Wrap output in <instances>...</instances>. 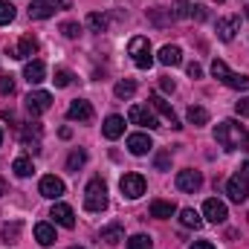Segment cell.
<instances>
[{
  "label": "cell",
  "instance_id": "1",
  "mask_svg": "<svg viewBox=\"0 0 249 249\" xmlns=\"http://www.w3.org/2000/svg\"><path fill=\"white\" fill-rule=\"evenodd\" d=\"M214 142L226 151H249V130L235 119H226L214 127Z\"/></svg>",
  "mask_w": 249,
  "mask_h": 249
},
{
  "label": "cell",
  "instance_id": "2",
  "mask_svg": "<svg viewBox=\"0 0 249 249\" xmlns=\"http://www.w3.org/2000/svg\"><path fill=\"white\" fill-rule=\"evenodd\" d=\"M84 209L87 212H105L107 209V183L102 177H93L84 188Z\"/></svg>",
  "mask_w": 249,
  "mask_h": 249
},
{
  "label": "cell",
  "instance_id": "3",
  "mask_svg": "<svg viewBox=\"0 0 249 249\" xmlns=\"http://www.w3.org/2000/svg\"><path fill=\"white\" fill-rule=\"evenodd\" d=\"M212 75H214L217 81H223L226 87H232V90H249V75L232 72V70L226 67V61H220V58L212 61Z\"/></svg>",
  "mask_w": 249,
  "mask_h": 249
},
{
  "label": "cell",
  "instance_id": "4",
  "mask_svg": "<svg viewBox=\"0 0 249 249\" xmlns=\"http://www.w3.org/2000/svg\"><path fill=\"white\" fill-rule=\"evenodd\" d=\"M127 53H130V58H133V64H136L139 70H148V67L154 64L151 41H148L145 35H136V38H130V44H127Z\"/></svg>",
  "mask_w": 249,
  "mask_h": 249
},
{
  "label": "cell",
  "instance_id": "5",
  "mask_svg": "<svg viewBox=\"0 0 249 249\" xmlns=\"http://www.w3.org/2000/svg\"><path fill=\"white\" fill-rule=\"evenodd\" d=\"M119 188H122V197L139 200L145 194V177L142 174H124L122 180H119Z\"/></svg>",
  "mask_w": 249,
  "mask_h": 249
},
{
  "label": "cell",
  "instance_id": "6",
  "mask_svg": "<svg viewBox=\"0 0 249 249\" xmlns=\"http://www.w3.org/2000/svg\"><path fill=\"white\" fill-rule=\"evenodd\" d=\"M50 107H53V96H50L47 90H32V93L26 96V110H29L32 116L47 113Z\"/></svg>",
  "mask_w": 249,
  "mask_h": 249
},
{
  "label": "cell",
  "instance_id": "7",
  "mask_svg": "<svg viewBox=\"0 0 249 249\" xmlns=\"http://www.w3.org/2000/svg\"><path fill=\"white\" fill-rule=\"evenodd\" d=\"M226 194H229V200H232V203H247V197H249V180L244 177V174L229 177V183H226Z\"/></svg>",
  "mask_w": 249,
  "mask_h": 249
},
{
  "label": "cell",
  "instance_id": "8",
  "mask_svg": "<svg viewBox=\"0 0 249 249\" xmlns=\"http://www.w3.org/2000/svg\"><path fill=\"white\" fill-rule=\"evenodd\" d=\"M127 119H130L133 124H139V127H148V130L160 127L157 116H154V113H151V107H145V105H133V107L127 110Z\"/></svg>",
  "mask_w": 249,
  "mask_h": 249
},
{
  "label": "cell",
  "instance_id": "9",
  "mask_svg": "<svg viewBox=\"0 0 249 249\" xmlns=\"http://www.w3.org/2000/svg\"><path fill=\"white\" fill-rule=\"evenodd\" d=\"M203 217H206L209 223H223V220L229 217V212H226V203H220L217 197L206 200V203H203Z\"/></svg>",
  "mask_w": 249,
  "mask_h": 249
},
{
  "label": "cell",
  "instance_id": "10",
  "mask_svg": "<svg viewBox=\"0 0 249 249\" xmlns=\"http://www.w3.org/2000/svg\"><path fill=\"white\" fill-rule=\"evenodd\" d=\"M200 186H203V174H200V171H194V168L177 171V188H180V191H188V194H194V191H197Z\"/></svg>",
  "mask_w": 249,
  "mask_h": 249
},
{
  "label": "cell",
  "instance_id": "11",
  "mask_svg": "<svg viewBox=\"0 0 249 249\" xmlns=\"http://www.w3.org/2000/svg\"><path fill=\"white\" fill-rule=\"evenodd\" d=\"M151 107H154L160 116H165V122L171 124L174 130H180V127H183V124H180V119H177V113L171 110V105H168V102H165L160 93H154V96H151Z\"/></svg>",
  "mask_w": 249,
  "mask_h": 249
},
{
  "label": "cell",
  "instance_id": "12",
  "mask_svg": "<svg viewBox=\"0 0 249 249\" xmlns=\"http://www.w3.org/2000/svg\"><path fill=\"white\" fill-rule=\"evenodd\" d=\"M67 119H72V122H90V119H93V107H90V102L75 99V102L67 107Z\"/></svg>",
  "mask_w": 249,
  "mask_h": 249
},
{
  "label": "cell",
  "instance_id": "13",
  "mask_svg": "<svg viewBox=\"0 0 249 249\" xmlns=\"http://www.w3.org/2000/svg\"><path fill=\"white\" fill-rule=\"evenodd\" d=\"M151 148H154V142H151L148 133H130V136H127V151H130L133 157H145Z\"/></svg>",
  "mask_w": 249,
  "mask_h": 249
},
{
  "label": "cell",
  "instance_id": "14",
  "mask_svg": "<svg viewBox=\"0 0 249 249\" xmlns=\"http://www.w3.org/2000/svg\"><path fill=\"white\" fill-rule=\"evenodd\" d=\"M38 191L47 197V200H58L64 194V183L55 177V174H47V177H41V186H38Z\"/></svg>",
  "mask_w": 249,
  "mask_h": 249
},
{
  "label": "cell",
  "instance_id": "15",
  "mask_svg": "<svg viewBox=\"0 0 249 249\" xmlns=\"http://www.w3.org/2000/svg\"><path fill=\"white\" fill-rule=\"evenodd\" d=\"M50 217H53V220H55L58 226H64V229H72V226H75V212H72V209H70L67 203H55V206H53V214H50Z\"/></svg>",
  "mask_w": 249,
  "mask_h": 249
},
{
  "label": "cell",
  "instance_id": "16",
  "mask_svg": "<svg viewBox=\"0 0 249 249\" xmlns=\"http://www.w3.org/2000/svg\"><path fill=\"white\" fill-rule=\"evenodd\" d=\"M214 29H217V38H220V41H232L235 32L241 29V18H235V15H232V18H220Z\"/></svg>",
  "mask_w": 249,
  "mask_h": 249
},
{
  "label": "cell",
  "instance_id": "17",
  "mask_svg": "<svg viewBox=\"0 0 249 249\" xmlns=\"http://www.w3.org/2000/svg\"><path fill=\"white\" fill-rule=\"evenodd\" d=\"M44 75H47V67H44V61H38V58L26 61V67H23V78H26L29 84H41V81H44Z\"/></svg>",
  "mask_w": 249,
  "mask_h": 249
},
{
  "label": "cell",
  "instance_id": "18",
  "mask_svg": "<svg viewBox=\"0 0 249 249\" xmlns=\"http://www.w3.org/2000/svg\"><path fill=\"white\" fill-rule=\"evenodd\" d=\"M55 15V6L50 3V0H32L29 3V18L32 20H47V18H53Z\"/></svg>",
  "mask_w": 249,
  "mask_h": 249
},
{
  "label": "cell",
  "instance_id": "19",
  "mask_svg": "<svg viewBox=\"0 0 249 249\" xmlns=\"http://www.w3.org/2000/svg\"><path fill=\"white\" fill-rule=\"evenodd\" d=\"M157 61L165 64V67H180V64H183V53H180V47H174V44H165V47L160 50Z\"/></svg>",
  "mask_w": 249,
  "mask_h": 249
},
{
  "label": "cell",
  "instance_id": "20",
  "mask_svg": "<svg viewBox=\"0 0 249 249\" xmlns=\"http://www.w3.org/2000/svg\"><path fill=\"white\" fill-rule=\"evenodd\" d=\"M23 145H26L32 154H38V151H41V124H38V122L26 124V130H23Z\"/></svg>",
  "mask_w": 249,
  "mask_h": 249
},
{
  "label": "cell",
  "instance_id": "21",
  "mask_svg": "<svg viewBox=\"0 0 249 249\" xmlns=\"http://www.w3.org/2000/svg\"><path fill=\"white\" fill-rule=\"evenodd\" d=\"M102 133H105L107 139H119V136L124 133V119H122V116H116V113H113V116H107L105 124H102Z\"/></svg>",
  "mask_w": 249,
  "mask_h": 249
},
{
  "label": "cell",
  "instance_id": "22",
  "mask_svg": "<svg viewBox=\"0 0 249 249\" xmlns=\"http://www.w3.org/2000/svg\"><path fill=\"white\" fill-rule=\"evenodd\" d=\"M35 53H38V41H35L32 35H23V38H20V44L15 47V58H20V61L32 58Z\"/></svg>",
  "mask_w": 249,
  "mask_h": 249
},
{
  "label": "cell",
  "instance_id": "23",
  "mask_svg": "<svg viewBox=\"0 0 249 249\" xmlns=\"http://www.w3.org/2000/svg\"><path fill=\"white\" fill-rule=\"evenodd\" d=\"M177 214V206L168 203V200H154L151 203V217H160V220H168Z\"/></svg>",
  "mask_w": 249,
  "mask_h": 249
},
{
  "label": "cell",
  "instance_id": "24",
  "mask_svg": "<svg viewBox=\"0 0 249 249\" xmlns=\"http://www.w3.org/2000/svg\"><path fill=\"white\" fill-rule=\"evenodd\" d=\"M105 244H110V247H116V244H122L124 241V229L119 226V223H110V226H105L102 229V235H99Z\"/></svg>",
  "mask_w": 249,
  "mask_h": 249
},
{
  "label": "cell",
  "instance_id": "25",
  "mask_svg": "<svg viewBox=\"0 0 249 249\" xmlns=\"http://www.w3.org/2000/svg\"><path fill=\"white\" fill-rule=\"evenodd\" d=\"M35 241H38L41 247H53L58 238H55V229H53L50 223H38V226H35Z\"/></svg>",
  "mask_w": 249,
  "mask_h": 249
},
{
  "label": "cell",
  "instance_id": "26",
  "mask_svg": "<svg viewBox=\"0 0 249 249\" xmlns=\"http://www.w3.org/2000/svg\"><path fill=\"white\" fill-rule=\"evenodd\" d=\"M171 20H183V18H194V3H186V0H177L171 9Z\"/></svg>",
  "mask_w": 249,
  "mask_h": 249
},
{
  "label": "cell",
  "instance_id": "27",
  "mask_svg": "<svg viewBox=\"0 0 249 249\" xmlns=\"http://www.w3.org/2000/svg\"><path fill=\"white\" fill-rule=\"evenodd\" d=\"M180 223L188 226V229H200V226H203V217H200V212H194V209H183V212H180Z\"/></svg>",
  "mask_w": 249,
  "mask_h": 249
},
{
  "label": "cell",
  "instance_id": "28",
  "mask_svg": "<svg viewBox=\"0 0 249 249\" xmlns=\"http://www.w3.org/2000/svg\"><path fill=\"white\" fill-rule=\"evenodd\" d=\"M113 93H116V99H130V96L136 93V81H133V78H122V81H116Z\"/></svg>",
  "mask_w": 249,
  "mask_h": 249
},
{
  "label": "cell",
  "instance_id": "29",
  "mask_svg": "<svg viewBox=\"0 0 249 249\" xmlns=\"http://www.w3.org/2000/svg\"><path fill=\"white\" fill-rule=\"evenodd\" d=\"M209 122V110L206 107H197V105H191L188 107V124H194V127H200V124Z\"/></svg>",
  "mask_w": 249,
  "mask_h": 249
},
{
  "label": "cell",
  "instance_id": "30",
  "mask_svg": "<svg viewBox=\"0 0 249 249\" xmlns=\"http://www.w3.org/2000/svg\"><path fill=\"white\" fill-rule=\"evenodd\" d=\"M12 171H15L18 177H29V174L35 171V165H32V160H26V157H18V160L12 162Z\"/></svg>",
  "mask_w": 249,
  "mask_h": 249
},
{
  "label": "cell",
  "instance_id": "31",
  "mask_svg": "<svg viewBox=\"0 0 249 249\" xmlns=\"http://www.w3.org/2000/svg\"><path fill=\"white\" fill-rule=\"evenodd\" d=\"M87 26H90L93 32H105V29H107V18L99 15V12H90V15H87Z\"/></svg>",
  "mask_w": 249,
  "mask_h": 249
},
{
  "label": "cell",
  "instance_id": "32",
  "mask_svg": "<svg viewBox=\"0 0 249 249\" xmlns=\"http://www.w3.org/2000/svg\"><path fill=\"white\" fill-rule=\"evenodd\" d=\"M84 162H87V154H84V151H72V154L67 157V171H72V174H75Z\"/></svg>",
  "mask_w": 249,
  "mask_h": 249
},
{
  "label": "cell",
  "instance_id": "33",
  "mask_svg": "<svg viewBox=\"0 0 249 249\" xmlns=\"http://www.w3.org/2000/svg\"><path fill=\"white\" fill-rule=\"evenodd\" d=\"M151 247H154V244H151V235H142V232L127 241V249H151Z\"/></svg>",
  "mask_w": 249,
  "mask_h": 249
},
{
  "label": "cell",
  "instance_id": "34",
  "mask_svg": "<svg viewBox=\"0 0 249 249\" xmlns=\"http://www.w3.org/2000/svg\"><path fill=\"white\" fill-rule=\"evenodd\" d=\"M12 20H15V6L3 0V3H0V26H9Z\"/></svg>",
  "mask_w": 249,
  "mask_h": 249
},
{
  "label": "cell",
  "instance_id": "35",
  "mask_svg": "<svg viewBox=\"0 0 249 249\" xmlns=\"http://www.w3.org/2000/svg\"><path fill=\"white\" fill-rule=\"evenodd\" d=\"M18 232H20V223H12V226H3V229H0V241H3V244H12V241L18 238Z\"/></svg>",
  "mask_w": 249,
  "mask_h": 249
},
{
  "label": "cell",
  "instance_id": "36",
  "mask_svg": "<svg viewBox=\"0 0 249 249\" xmlns=\"http://www.w3.org/2000/svg\"><path fill=\"white\" fill-rule=\"evenodd\" d=\"M53 81H55V87H70V84H72V72H70V70H64V67H58Z\"/></svg>",
  "mask_w": 249,
  "mask_h": 249
},
{
  "label": "cell",
  "instance_id": "37",
  "mask_svg": "<svg viewBox=\"0 0 249 249\" xmlns=\"http://www.w3.org/2000/svg\"><path fill=\"white\" fill-rule=\"evenodd\" d=\"M154 165H157V171H168L171 168V154L168 151H160L157 160H154Z\"/></svg>",
  "mask_w": 249,
  "mask_h": 249
},
{
  "label": "cell",
  "instance_id": "38",
  "mask_svg": "<svg viewBox=\"0 0 249 249\" xmlns=\"http://www.w3.org/2000/svg\"><path fill=\"white\" fill-rule=\"evenodd\" d=\"M15 93V78L12 75H0V96H12Z\"/></svg>",
  "mask_w": 249,
  "mask_h": 249
},
{
  "label": "cell",
  "instance_id": "39",
  "mask_svg": "<svg viewBox=\"0 0 249 249\" xmlns=\"http://www.w3.org/2000/svg\"><path fill=\"white\" fill-rule=\"evenodd\" d=\"M61 32L67 38H78V35H81V26H78L75 20H67V23H61Z\"/></svg>",
  "mask_w": 249,
  "mask_h": 249
},
{
  "label": "cell",
  "instance_id": "40",
  "mask_svg": "<svg viewBox=\"0 0 249 249\" xmlns=\"http://www.w3.org/2000/svg\"><path fill=\"white\" fill-rule=\"evenodd\" d=\"M174 87H177V84H174V78H168V75H162V78H160V90H162V93H174Z\"/></svg>",
  "mask_w": 249,
  "mask_h": 249
},
{
  "label": "cell",
  "instance_id": "41",
  "mask_svg": "<svg viewBox=\"0 0 249 249\" xmlns=\"http://www.w3.org/2000/svg\"><path fill=\"white\" fill-rule=\"evenodd\" d=\"M235 113H238V116H249V99H241V102L235 105Z\"/></svg>",
  "mask_w": 249,
  "mask_h": 249
},
{
  "label": "cell",
  "instance_id": "42",
  "mask_svg": "<svg viewBox=\"0 0 249 249\" xmlns=\"http://www.w3.org/2000/svg\"><path fill=\"white\" fill-rule=\"evenodd\" d=\"M188 75H191V78H203V67H200L197 61L188 64Z\"/></svg>",
  "mask_w": 249,
  "mask_h": 249
},
{
  "label": "cell",
  "instance_id": "43",
  "mask_svg": "<svg viewBox=\"0 0 249 249\" xmlns=\"http://www.w3.org/2000/svg\"><path fill=\"white\" fill-rule=\"evenodd\" d=\"M188 249H214V244H209V241H194Z\"/></svg>",
  "mask_w": 249,
  "mask_h": 249
},
{
  "label": "cell",
  "instance_id": "44",
  "mask_svg": "<svg viewBox=\"0 0 249 249\" xmlns=\"http://www.w3.org/2000/svg\"><path fill=\"white\" fill-rule=\"evenodd\" d=\"M53 6H58V9H70L72 0H53Z\"/></svg>",
  "mask_w": 249,
  "mask_h": 249
},
{
  "label": "cell",
  "instance_id": "45",
  "mask_svg": "<svg viewBox=\"0 0 249 249\" xmlns=\"http://www.w3.org/2000/svg\"><path fill=\"white\" fill-rule=\"evenodd\" d=\"M241 174H244V177H247V180H249V160H247V162H244V168H241Z\"/></svg>",
  "mask_w": 249,
  "mask_h": 249
},
{
  "label": "cell",
  "instance_id": "46",
  "mask_svg": "<svg viewBox=\"0 0 249 249\" xmlns=\"http://www.w3.org/2000/svg\"><path fill=\"white\" fill-rule=\"evenodd\" d=\"M3 194H6V180L0 177V197H3Z\"/></svg>",
  "mask_w": 249,
  "mask_h": 249
},
{
  "label": "cell",
  "instance_id": "47",
  "mask_svg": "<svg viewBox=\"0 0 249 249\" xmlns=\"http://www.w3.org/2000/svg\"><path fill=\"white\" fill-rule=\"evenodd\" d=\"M0 145H3V127H0Z\"/></svg>",
  "mask_w": 249,
  "mask_h": 249
},
{
  "label": "cell",
  "instance_id": "48",
  "mask_svg": "<svg viewBox=\"0 0 249 249\" xmlns=\"http://www.w3.org/2000/svg\"><path fill=\"white\" fill-rule=\"evenodd\" d=\"M70 249H84V247H70Z\"/></svg>",
  "mask_w": 249,
  "mask_h": 249
},
{
  "label": "cell",
  "instance_id": "49",
  "mask_svg": "<svg viewBox=\"0 0 249 249\" xmlns=\"http://www.w3.org/2000/svg\"><path fill=\"white\" fill-rule=\"evenodd\" d=\"M247 18H249V6H247Z\"/></svg>",
  "mask_w": 249,
  "mask_h": 249
}]
</instances>
